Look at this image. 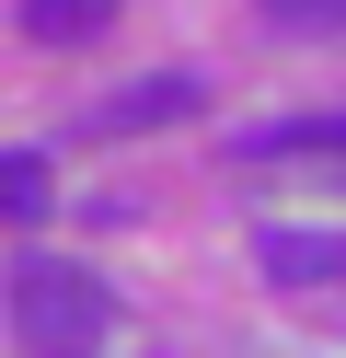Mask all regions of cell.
Masks as SVG:
<instances>
[{"label":"cell","instance_id":"cell-1","mask_svg":"<svg viewBox=\"0 0 346 358\" xmlns=\"http://www.w3.org/2000/svg\"><path fill=\"white\" fill-rule=\"evenodd\" d=\"M12 335H23V358H104L115 301H104L92 266L35 255V243H23V255H12Z\"/></svg>","mask_w":346,"mask_h":358},{"label":"cell","instance_id":"cell-2","mask_svg":"<svg viewBox=\"0 0 346 358\" xmlns=\"http://www.w3.org/2000/svg\"><path fill=\"white\" fill-rule=\"evenodd\" d=\"M196 104H208V81H196V70H150V81H127V93H104V104H92V139H127V127L196 116Z\"/></svg>","mask_w":346,"mask_h":358},{"label":"cell","instance_id":"cell-3","mask_svg":"<svg viewBox=\"0 0 346 358\" xmlns=\"http://www.w3.org/2000/svg\"><path fill=\"white\" fill-rule=\"evenodd\" d=\"M254 266H266L277 289H335L346 278V231H289V220H277V231H254Z\"/></svg>","mask_w":346,"mask_h":358},{"label":"cell","instance_id":"cell-4","mask_svg":"<svg viewBox=\"0 0 346 358\" xmlns=\"http://www.w3.org/2000/svg\"><path fill=\"white\" fill-rule=\"evenodd\" d=\"M243 162H312V173H346V116H277V127H243Z\"/></svg>","mask_w":346,"mask_h":358},{"label":"cell","instance_id":"cell-5","mask_svg":"<svg viewBox=\"0 0 346 358\" xmlns=\"http://www.w3.org/2000/svg\"><path fill=\"white\" fill-rule=\"evenodd\" d=\"M104 24H115V0H23V35L35 47H92Z\"/></svg>","mask_w":346,"mask_h":358},{"label":"cell","instance_id":"cell-6","mask_svg":"<svg viewBox=\"0 0 346 358\" xmlns=\"http://www.w3.org/2000/svg\"><path fill=\"white\" fill-rule=\"evenodd\" d=\"M0 196H12V220L35 231L46 220V150H12V162H0Z\"/></svg>","mask_w":346,"mask_h":358},{"label":"cell","instance_id":"cell-7","mask_svg":"<svg viewBox=\"0 0 346 358\" xmlns=\"http://www.w3.org/2000/svg\"><path fill=\"white\" fill-rule=\"evenodd\" d=\"M277 35H346V0H254Z\"/></svg>","mask_w":346,"mask_h":358}]
</instances>
